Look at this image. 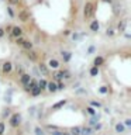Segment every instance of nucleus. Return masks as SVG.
<instances>
[{"mask_svg": "<svg viewBox=\"0 0 131 135\" xmlns=\"http://www.w3.org/2000/svg\"><path fill=\"white\" fill-rule=\"evenodd\" d=\"M96 7H97V2L96 0H87L83 6V18L89 21L95 17V13H96Z\"/></svg>", "mask_w": 131, "mask_h": 135, "instance_id": "obj_1", "label": "nucleus"}, {"mask_svg": "<svg viewBox=\"0 0 131 135\" xmlns=\"http://www.w3.org/2000/svg\"><path fill=\"white\" fill-rule=\"evenodd\" d=\"M71 78H72V73L68 69H58L52 75V80H54V82H59V80H63V79L68 80Z\"/></svg>", "mask_w": 131, "mask_h": 135, "instance_id": "obj_2", "label": "nucleus"}, {"mask_svg": "<svg viewBox=\"0 0 131 135\" xmlns=\"http://www.w3.org/2000/svg\"><path fill=\"white\" fill-rule=\"evenodd\" d=\"M14 42H16V45H18L20 48H23L24 51L34 49V44H32V41H31V40H28V38L20 37V38H16Z\"/></svg>", "mask_w": 131, "mask_h": 135, "instance_id": "obj_3", "label": "nucleus"}, {"mask_svg": "<svg viewBox=\"0 0 131 135\" xmlns=\"http://www.w3.org/2000/svg\"><path fill=\"white\" fill-rule=\"evenodd\" d=\"M13 70H14V65H13L11 61H4L2 63V66H0V73H2V76H10L13 73Z\"/></svg>", "mask_w": 131, "mask_h": 135, "instance_id": "obj_4", "label": "nucleus"}, {"mask_svg": "<svg viewBox=\"0 0 131 135\" xmlns=\"http://www.w3.org/2000/svg\"><path fill=\"white\" fill-rule=\"evenodd\" d=\"M17 18H18L21 23H28L31 20V11L28 10L27 7H23L17 11Z\"/></svg>", "mask_w": 131, "mask_h": 135, "instance_id": "obj_5", "label": "nucleus"}, {"mask_svg": "<svg viewBox=\"0 0 131 135\" xmlns=\"http://www.w3.org/2000/svg\"><path fill=\"white\" fill-rule=\"evenodd\" d=\"M8 124L11 128H18L21 125V114L20 113H11V115L8 117Z\"/></svg>", "mask_w": 131, "mask_h": 135, "instance_id": "obj_6", "label": "nucleus"}, {"mask_svg": "<svg viewBox=\"0 0 131 135\" xmlns=\"http://www.w3.org/2000/svg\"><path fill=\"white\" fill-rule=\"evenodd\" d=\"M24 55L25 58L28 59L30 62H40V56H41V52H38L35 49H28V51H24Z\"/></svg>", "mask_w": 131, "mask_h": 135, "instance_id": "obj_7", "label": "nucleus"}, {"mask_svg": "<svg viewBox=\"0 0 131 135\" xmlns=\"http://www.w3.org/2000/svg\"><path fill=\"white\" fill-rule=\"evenodd\" d=\"M10 37L13 38V40L20 38V37H24V30H23V27H20V25H13V27H11V32H10Z\"/></svg>", "mask_w": 131, "mask_h": 135, "instance_id": "obj_8", "label": "nucleus"}, {"mask_svg": "<svg viewBox=\"0 0 131 135\" xmlns=\"http://www.w3.org/2000/svg\"><path fill=\"white\" fill-rule=\"evenodd\" d=\"M46 66H48L49 70H58L61 68V62L58 61L57 58H51L48 62H46Z\"/></svg>", "mask_w": 131, "mask_h": 135, "instance_id": "obj_9", "label": "nucleus"}, {"mask_svg": "<svg viewBox=\"0 0 131 135\" xmlns=\"http://www.w3.org/2000/svg\"><path fill=\"white\" fill-rule=\"evenodd\" d=\"M127 18H120L118 20V23H117V27H116V32L117 34H123L125 31V28H127Z\"/></svg>", "mask_w": 131, "mask_h": 135, "instance_id": "obj_10", "label": "nucleus"}, {"mask_svg": "<svg viewBox=\"0 0 131 135\" xmlns=\"http://www.w3.org/2000/svg\"><path fill=\"white\" fill-rule=\"evenodd\" d=\"M37 70L40 72L41 75H44V76H48V75H49V69H48V66H46V63H45V62H42V61L38 62V65H37Z\"/></svg>", "mask_w": 131, "mask_h": 135, "instance_id": "obj_11", "label": "nucleus"}, {"mask_svg": "<svg viewBox=\"0 0 131 135\" xmlns=\"http://www.w3.org/2000/svg\"><path fill=\"white\" fill-rule=\"evenodd\" d=\"M32 76L30 75V73H27V72H24V73H21L20 76H18V83L21 84V86H25V84H27L28 82H30V79H31Z\"/></svg>", "mask_w": 131, "mask_h": 135, "instance_id": "obj_12", "label": "nucleus"}, {"mask_svg": "<svg viewBox=\"0 0 131 135\" xmlns=\"http://www.w3.org/2000/svg\"><path fill=\"white\" fill-rule=\"evenodd\" d=\"M59 55H61V59L63 61V63H69L71 62V59H72V52L71 51H61Z\"/></svg>", "mask_w": 131, "mask_h": 135, "instance_id": "obj_13", "label": "nucleus"}, {"mask_svg": "<svg viewBox=\"0 0 131 135\" xmlns=\"http://www.w3.org/2000/svg\"><path fill=\"white\" fill-rule=\"evenodd\" d=\"M104 63H106V58H104V56H101V55H97V56L93 59V66H96V68L103 66Z\"/></svg>", "mask_w": 131, "mask_h": 135, "instance_id": "obj_14", "label": "nucleus"}, {"mask_svg": "<svg viewBox=\"0 0 131 135\" xmlns=\"http://www.w3.org/2000/svg\"><path fill=\"white\" fill-rule=\"evenodd\" d=\"M7 4H8V6H11V7H17V10L25 7L23 0H7Z\"/></svg>", "mask_w": 131, "mask_h": 135, "instance_id": "obj_15", "label": "nucleus"}, {"mask_svg": "<svg viewBox=\"0 0 131 135\" xmlns=\"http://www.w3.org/2000/svg\"><path fill=\"white\" fill-rule=\"evenodd\" d=\"M89 30H90L92 32H97L100 30V24H99V21H97L96 18H93L90 21V24H89Z\"/></svg>", "mask_w": 131, "mask_h": 135, "instance_id": "obj_16", "label": "nucleus"}, {"mask_svg": "<svg viewBox=\"0 0 131 135\" xmlns=\"http://www.w3.org/2000/svg\"><path fill=\"white\" fill-rule=\"evenodd\" d=\"M46 90H48L49 93H57V82H54V80H48V84H46Z\"/></svg>", "mask_w": 131, "mask_h": 135, "instance_id": "obj_17", "label": "nucleus"}, {"mask_svg": "<svg viewBox=\"0 0 131 135\" xmlns=\"http://www.w3.org/2000/svg\"><path fill=\"white\" fill-rule=\"evenodd\" d=\"M125 127H124V124L123 122H117L116 125H114V131H116L117 134H124L125 132Z\"/></svg>", "mask_w": 131, "mask_h": 135, "instance_id": "obj_18", "label": "nucleus"}, {"mask_svg": "<svg viewBox=\"0 0 131 135\" xmlns=\"http://www.w3.org/2000/svg\"><path fill=\"white\" fill-rule=\"evenodd\" d=\"M46 84H48V79L42 78V79L38 80V87L41 89V91H45L46 90Z\"/></svg>", "mask_w": 131, "mask_h": 135, "instance_id": "obj_19", "label": "nucleus"}, {"mask_svg": "<svg viewBox=\"0 0 131 135\" xmlns=\"http://www.w3.org/2000/svg\"><path fill=\"white\" fill-rule=\"evenodd\" d=\"M30 96L31 97H38V96H41L42 94V91H41V89L40 87H34V89H31V90H30V93H28Z\"/></svg>", "mask_w": 131, "mask_h": 135, "instance_id": "obj_20", "label": "nucleus"}, {"mask_svg": "<svg viewBox=\"0 0 131 135\" xmlns=\"http://www.w3.org/2000/svg\"><path fill=\"white\" fill-rule=\"evenodd\" d=\"M68 103V100L66 99H63V100H59L58 103H55L54 105H52V110H59V108H62L63 105H65Z\"/></svg>", "mask_w": 131, "mask_h": 135, "instance_id": "obj_21", "label": "nucleus"}, {"mask_svg": "<svg viewBox=\"0 0 131 135\" xmlns=\"http://www.w3.org/2000/svg\"><path fill=\"white\" fill-rule=\"evenodd\" d=\"M93 129L90 127H80V135H92Z\"/></svg>", "mask_w": 131, "mask_h": 135, "instance_id": "obj_22", "label": "nucleus"}, {"mask_svg": "<svg viewBox=\"0 0 131 135\" xmlns=\"http://www.w3.org/2000/svg\"><path fill=\"white\" fill-rule=\"evenodd\" d=\"M99 73H100V69H99V68H96V66H92L90 69H89V75H90L92 78H96Z\"/></svg>", "mask_w": 131, "mask_h": 135, "instance_id": "obj_23", "label": "nucleus"}, {"mask_svg": "<svg viewBox=\"0 0 131 135\" xmlns=\"http://www.w3.org/2000/svg\"><path fill=\"white\" fill-rule=\"evenodd\" d=\"M89 105L97 110V108H100V107H101V105H103V104H101L100 101H97V100H90V101H89Z\"/></svg>", "mask_w": 131, "mask_h": 135, "instance_id": "obj_24", "label": "nucleus"}, {"mask_svg": "<svg viewBox=\"0 0 131 135\" xmlns=\"http://www.w3.org/2000/svg\"><path fill=\"white\" fill-rule=\"evenodd\" d=\"M69 134L71 135H80V127H72V128H69Z\"/></svg>", "mask_w": 131, "mask_h": 135, "instance_id": "obj_25", "label": "nucleus"}, {"mask_svg": "<svg viewBox=\"0 0 131 135\" xmlns=\"http://www.w3.org/2000/svg\"><path fill=\"white\" fill-rule=\"evenodd\" d=\"M7 14L10 18H16V13H14V7L11 6H7Z\"/></svg>", "mask_w": 131, "mask_h": 135, "instance_id": "obj_26", "label": "nucleus"}, {"mask_svg": "<svg viewBox=\"0 0 131 135\" xmlns=\"http://www.w3.org/2000/svg\"><path fill=\"white\" fill-rule=\"evenodd\" d=\"M106 35H107L109 38H113L114 35H116V30L111 28V27H109L107 30H106Z\"/></svg>", "mask_w": 131, "mask_h": 135, "instance_id": "obj_27", "label": "nucleus"}, {"mask_svg": "<svg viewBox=\"0 0 131 135\" xmlns=\"http://www.w3.org/2000/svg\"><path fill=\"white\" fill-rule=\"evenodd\" d=\"M66 89V84H65V82L63 80H59V82H57V90L59 91V90H65Z\"/></svg>", "mask_w": 131, "mask_h": 135, "instance_id": "obj_28", "label": "nucleus"}, {"mask_svg": "<svg viewBox=\"0 0 131 135\" xmlns=\"http://www.w3.org/2000/svg\"><path fill=\"white\" fill-rule=\"evenodd\" d=\"M86 113L89 114V115H90V117H93V115H96V108H93V107H90V105H87V107H86Z\"/></svg>", "mask_w": 131, "mask_h": 135, "instance_id": "obj_29", "label": "nucleus"}, {"mask_svg": "<svg viewBox=\"0 0 131 135\" xmlns=\"http://www.w3.org/2000/svg\"><path fill=\"white\" fill-rule=\"evenodd\" d=\"M99 120H100V115H97V114H96V115H93V117L90 118V121H89V124H90V125H95L96 122H99Z\"/></svg>", "mask_w": 131, "mask_h": 135, "instance_id": "obj_30", "label": "nucleus"}, {"mask_svg": "<svg viewBox=\"0 0 131 135\" xmlns=\"http://www.w3.org/2000/svg\"><path fill=\"white\" fill-rule=\"evenodd\" d=\"M34 132H35V135H45V131L41 128V127H35L34 128Z\"/></svg>", "mask_w": 131, "mask_h": 135, "instance_id": "obj_31", "label": "nucleus"}, {"mask_svg": "<svg viewBox=\"0 0 131 135\" xmlns=\"http://www.w3.org/2000/svg\"><path fill=\"white\" fill-rule=\"evenodd\" d=\"M99 93H101V94H107V93H109V86H101V87H99Z\"/></svg>", "mask_w": 131, "mask_h": 135, "instance_id": "obj_32", "label": "nucleus"}, {"mask_svg": "<svg viewBox=\"0 0 131 135\" xmlns=\"http://www.w3.org/2000/svg\"><path fill=\"white\" fill-rule=\"evenodd\" d=\"M6 132V124H4V121H0V135H4Z\"/></svg>", "mask_w": 131, "mask_h": 135, "instance_id": "obj_33", "label": "nucleus"}, {"mask_svg": "<svg viewBox=\"0 0 131 135\" xmlns=\"http://www.w3.org/2000/svg\"><path fill=\"white\" fill-rule=\"evenodd\" d=\"M10 115H11V110H10V108H6V110L3 111V114H2L3 118H7V117H10Z\"/></svg>", "mask_w": 131, "mask_h": 135, "instance_id": "obj_34", "label": "nucleus"}, {"mask_svg": "<svg viewBox=\"0 0 131 135\" xmlns=\"http://www.w3.org/2000/svg\"><path fill=\"white\" fill-rule=\"evenodd\" d=\"M11 27H13V24H7L6 27H3V28H4V32L10 35V32H11Z\"/></svg>", "mask_w": 131, "mask_h": 135, "instance_id": "obj_35", "label": "nucleus"}, {"mask_svg": "<svg viewBox=\"0 0 131 135\" xmlns=\"http://www.w3.org/2000/svg\"><path fill=\"white\" fill-rule=\"evenodd\" d=\"M51 135H62V129H52V131H48Z\"/></svg>", "mask_w": 131, "mask_h": 135, "instance_id": "obj_36", "label": "nucleus"}, {"mask_svg": "<svg viewBox=\"0 0 131 135\" xmlns=\"http://www.w3.org/2000/svg\"><path fill=\"white\" fill-rule=\"evenodd\" d=\"M101 127H103V125H101L100 122H96V124L93 125V128H92V129H93V131H100V129H101Z\"/></svg>", "mask_w": 131, "mask_h": 135, "instance_id": "obj_37", "label": "nucleus"}, {"mask_svg": "<svg viewBox=\"0 0 131 135\" xmlns=\"http://www.w3.org/2000/svg\"><path fill=\"white\" fill-rule=\"evenodd\" d=\"M124 127H125L127 129H128L130 127H131V118H127V120L124 121Z\"/></svg>", "mask_w": 131, "mask_h": 135, "instance_id": "obj_38", "label": "nucleus"}, {"mask_svg": "<svg viewBox=\"0 0 131 135\" xmlns=\"http://www.w3.org/2000/svg\"><path fill=\"white\" fill-rule=\"evenodd\" d=\"M95 51H96L95 45H90V46H89V48H87V54H93V52H95Z\"/></svg>", "mask_w": 131, "mask_h": 135, "instance_id": "obj_39", "label": "nucleus"}, {"mask_svg": "<svg viewBox=\"0 0 131 135\" xmlns=\"http://www.w3.org/2000/svg\"><path fill=\"white\" fill-rule=\"evenodd\" d=\"M4 35H6V32H4V28H3V27H0V40H2Z\"/></svg>", "mask_w": 131, "mask_h": 135, "instance_id": "obj_40", "label": "nucleus"}, {"mask_svg": "<svg viewBox=\"0 0 131 135\" xmlns=\"http://www.w3.org/2000/svg\"><path fill=\"white\" fill-rule=\"evenodd\" d=\"M71 34H72V31H71V30H65V31H63V35H65V37L71 35Z\"/></svg>", "mask_w": 131, "mask_h": 135, "instance_id": "obj_41", "label": "nucleus"}, {"mask_svg": "<svg viewBox=\"0 0 131 135\" xmlns=\"http://www.w3.org/2000/svg\"><path fill=\"white\" fill-rule=\"evenodd\" d=\"M72 38H73L75 41H78V40H79V35H78V34H76V32H75V34H72Z\"/></svg>", "mask_w": 131, "mask_h": 135, "instance_id": "obj_42", "label": "nucleus"}, {"mask_svg": "<svg viewBox=\"0 0 131 135\" xmlns=\"http://www.w3.org/2000/svg\"><path fill=\"white\" fill-rule=\"evenodd\" d=\"M79 94H86V90H83V89H80V90H78Z\"/></svg>", "mask_w": 131, "mask_h": 135, "instance_id": "obj_43", "label": "nucleus"}, {"mask_svg": "<svg viewBox=\"0 0 131 135\" xmlns=\"http://www.w3.org/2000/svg\"><path fill=\"white\" fill-rule=\"evenodd\" d=\"M62 135H71L69 132H65V131H62Z\"/></svg>", "mask_w": 131, "mask_h": 135, "instance_id": "obj_44", "label": "nucleus"}, {"mask_svg": "<svg viewBox=\"0 0 131 135\" xmlns=\"http://www.w3.org/2000/svg\"><path fill=\"white\" fill-rule=\"evenodd\" d=\"M103 2H106V3H113V0H103Z\"/></svg>", "mask_w": 131, "mask_h": 135, "instance_id": "obj_45", "label": "nucleus"}]
</instances>
